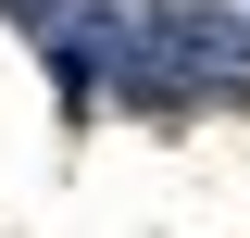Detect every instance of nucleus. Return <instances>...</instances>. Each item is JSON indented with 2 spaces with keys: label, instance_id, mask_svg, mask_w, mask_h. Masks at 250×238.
<instances>
[{
  "label": "nucleus",
  "instance_id": "obj_2",
  "mask_svg": "<svg viewBox=\"0 0 250 238\" xmlns=\"http://www.w3.org/2000/svg\"><path fill=\"white\" fill-rule=\"evenodd\" d=\"M13 13H25V25H38V13H50V0H13Z\"/></svg>",
  "mask_w": 250,
  "mask_h": 238
},
{
  "label": "nucleus",
  "instance_id": "obj_1",
  "mask_svg": "<svg viewBox=\"0 0 250 238\" xmlns=\"http://www.w3.org/2000/svg\"><path fill=\"white\" fill-rule=\"evenodd\" d=\"M113 88L138 100V113L238 100V88H250V13H225V0H163V13H125Z\"/></svg>",
  "mask_w": 250,
  "mask_h": 238
}]
</instances>
